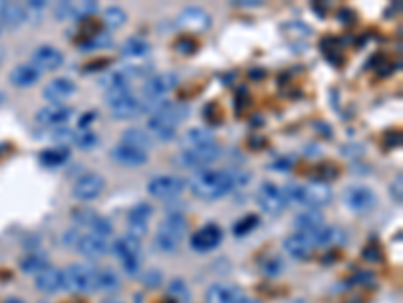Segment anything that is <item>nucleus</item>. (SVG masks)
<instances>
[{"mask_svg": "<svg viewBox=\"0 0 403 303\" xmlns=\"http://www.w3.org/2000/svg\"><path fill=\"white\" fill-rule=\"evenodd\" d=\"M140 279H142L143 285H145V287H149V290H152V287H159V285H161V281H164V279H161V273H159L157 269H149V271H145V273H142Z\"/></svg>", "mask_w": 403, "mask_h": 303, "instance_id": "nucleus-42", "label": "nucleus"}, {"mask_svg": "<svg viewBox=\"0 0 403 303\" xmlns=\"http://www.w3.org/2000/svg\"><path fill=\"white\" fill-rule=\"evenodd\" d=\"M35 287L40 293H47L52 295L57 291L65 290V275H63V269H57V267H45L40 273L35 275Z\"/></svg>", "mask_w": 403, "mask_h": 303, "instance_id": "nucleus-21", "label": "nucleus"}, {"mask_svg": "<svg viewBox=\"0 0 403 303\" xmlns=\"http://www.w3.org/2000/svg\"><path fill=\"white\" fill-rule=\"evenodd\" d=\"M168 293H169V297L178 299V302H180V303H190V302H192V295H190V287L186 285V281H183V279H174V281H169Z\"/></svg>", "mask_w": 403, "mask_h": 303, "instance_id": "nucleus-38", "label": "nucleus"}, {"mask_svg": "<svg viewBox=\"0 0 403 303\" xmlns=\"http://www.w3.org/2000/svg\"><path fill=\"white\" fill-rule=\"evenodd\" d=\"M256 200L261 204V209L266 214H280L288 206V200H286V194L283 188H278L273 182H264L259 188V194H256Z\"/></svg>", "mask_w": 403, "mask_h": 303, "instance_id": "nucleus-10", "label": "nucleus"}, {"mask_svg": "<svg viewBox=\"0 0 403 303\" xmlns=\"http://www.w3.org/2000/svg\"><path fill=\"white\" fill-rule=\"evenodd\" d=\"M152 51V45L142 37H130L121 45V55L127 59H143Z\"/></svg>", "mask_w": 403, "mask_h": 303, "instance_id": "nucleus-32", "label": "nucleus"}, {"mask_svg": "<svg viewBox=\"0 0 403 303\" xmlns=\"http://www.w3.org/2000/svg\"><path fill=\"white\" fill-rule=\"evenodd\" d=\"M4 303H26V302H23V299H18V297H13V299H6Z\"/></svg>", "mask_w": 403, "mask_h": 303, "instance_id": "nucleus-48", "label": "nucleus"}, {"mask_svg": "<svg viewBox=\"0 0 403 303\" xmlns=\"http://www.w3.org/2000/svg\"><path fill=\"white\" fill-rule=\"evenodd\" d=\"M69 158H71V150L65 144H59L42 150L39 154V164L45 168H57V166H63Z\"/></svg>", "mask_w": 403, "mask_h": 303, "instance_id": "nucleus-28", "label": "nucleus"}, {"mask_svg": "<svg viewBox=\"0 0 403 303\" xmlns=\"http://www.w3.org/2000/svg\"><path fill=\"white\" fill-rule=\"evenodd\" d=\"M63 63H65V55L52 45H40L33 53V65L39 71H57L59 67H63Z\"/></svg>", "mask_w": 403, "mask_h": 303, "instance_id": "nucleus-19", "label": "nucleus"}, {"mask_svg": "<svg viewBox=\"0 0 403 303\" xmlns=\"http://www.w3.org/2000/svg\"><path fill=\"white\" fill-rule=\"evenodd\" d=\"M2 4H4V2H0V11H2Z\"/></svg>", "mask_w": 403, "mask_h": 303, "instance_id": "nucleus-50", "label": "nucleus"}, {"mask_svg": "<svg viewBox=\"0 0 403 303\" xmlns=\"http://www.w3.org/2000/svg\"><path fill=\"white\" fill-rule=\"evenodd\" d=\"M42 77V71H39L33 63H21L11 71L8 79L13 83V87L16 89H28V87H35Z\"/></svg>", "mask_w": 403, "mask_h": 303, "instance_id": "nucleus-23", "label": "nucleus"}, {"mask_svg": "<svg viewBox=\"0 0 403 303\" xmlns=\"http://www.w3.org/2000/svg\"><path fill=\"white\" fill-rule=\"evenodd\" d=\"M288 204L295 202L307 209H321L333 200V188L327 182H309V184H288L283 188Z\"/></svg>", "mask_w": 403, "mask_h": 303, "instance_id": "nucleus-4", "label": "nucleus"}, {"mask_svg": "<svg viewBox=\"0 0 403 303\" xmlns=\"http://www.w3.org/2000/svg\"><path fill=\"white\" fill-rule=\"evenodd\" d=\"M242 291L230 283H214L206 291V303H238Z\"/></svg>", "mask_w": 403, "mask_h": 303, "instance_id": "nucleus-26", "label": "nucleus"}, {"mask_svg": "<svg viewBox=\"0 0 403 303\" xmlns=\"http://www.w3.org/2000/svg\"><path fill=\"white\" fill-rule=\"evenodd\" d=\"M0 61H2V55H0Z\"/></svg>", "mask_w": 403, "mask_h": 303, "instance_id": "nucleus-51", "label": "nucleus"}, {"mask_svg": "<svg viewBox=\"0 0 403 303\" xmlns=\"http://www.w3.org/2000/svg\"><path fill=\"white\" fill-rule=\"evenodd\" d=\"M93 119H95V114H85V118L79 119V128H89V123H91Z\"/></svg>", "mask_w": 403, "mask_h": 303, "instance_id": "nucleus-45", "label": "nucleus"}, {"mask_svg": "<svg viewBox=\"0 0 403 303\" xmlns=\"http://www.w3.org/2000/svg\"><path fill=\"white\" fill-rule=\"evenodd\" d=\"M311 237L314 249L325 247V249H339L347 243V235L339 228V226H319L311 233H307Z\"/></svg>", "mask_w": 403, "mask_h": 303, "instance_id": "nucleus-18", "label": "nucleus"}, {"mask_svg": "<svg viewBox=\"0 0 403 303\" xmlns=\"http://www.w3.org/2000/svg\"><path fill=\"white\" fill-rule=\"evenodd\" d=\"M26 9L25 4H18V2H4L2 4V11H0V21L4 27H21L23 23H26Z\"/></svg>", "mask_w": 403, "mask_h": 303, "instance_id": "nucleus-27", "label": "nucleus"}, {"mask_svg": "<svg viewBox=\"0 0 403 303\" xmlns=\"http://www.w3.org/2000/svg\"><path fill=\"white\" fill-rule=\"evenodd\" d=\"M111 250L118 255L121 269L127 273V275H140V269H142V243L140 238L130 237H119L113 245Z\"/></svg>", "mask_w": 403, "mask_h": 303, "instance_id": "nucleus-6", "label": "nucleus"}, {"mask_svg": "<svg viewBox=\"0 0 403 303\" xmlns=\"http://www.w3.org/2000/svg\"><path fill=\"white\" fill-rule=\"evenodd\" d=\"M101 303H121V302H118V299H105V302Z\"/></svg>", "mask_w": 403, "mask_h": 303, "instance_id": "nucleus-49", "label": "nucleus"}, {"mask_svg": "<svg viewBox=\"0 0 403 303\" xmlns=\"http://www.w3.org/2000/svg\"><path fill=\"white\" fill-rule=\"evenodd\" d=\"M285 250L293 257V259H299V261H305L309 259L314 250V245H312L311 237L307 233H295V235H288L283 243Z\"/></svg>", "mask_w": 403, "mask_h": 303, "instance_id": "nucleus-24", "label": "nucleus"}, {"mask_svg": "<svg viewBox=\"0 0 403 303\" xmlns=\"http://www.w3.org/2000/svg\"><path fill=\"white\" fill-rule=\"evenodd\" d=\"M188 233V219L182 212H168L161 223L157 224L154 245L161 253H176L182 245L183 237Z\"/></svg>", "mask_w": 403, "mask_h": 303, "instance_id": "nucleus-3", "label": "nucleus"}, {"mask_svg": "<svg viewBox=\"0 0 403 303\" xmlns=\"http://www.w3.org/2000/svg\"><path fill=\"white\" fill-rule=\"evenodd\" d=\"M188 182L180 178V176H171V174H161L149 180L147 184V192L149 197L157 198V200H174L182 194L186 190Z\"/></svg>", "mask_w": 403, "mask_h": 303, "instance_id": "nucleus-8", "label": "nucleus"}, {"mask_svg": "<svg viewBox=\"0 0 403 303\" xmlns=\"http://www.w3.org/2000/svg\"><path fill=\"white\" fill-rule=\"evenodd\" d=\"M77 92V85L67 77H57L49 81L42 89V97L51 104V106H61L65 99H69L73 93Z\"/></svg>", "mask_w": 403, "mask_h": 303, "instance_id": "nucleus-20", "label": "nucleus"}, {"mask_svg": "<svg viewBox=\"0 0 403 303\" xmlns=\"http://www.w3.org/2000/svg\"><path fill=\"white\" fill-rule=\"evenodd\" d=\"M323 224H325V216L319 211H314V209H309V211L300 212V214L295 216V226L299 228L297 233H311V231L323 226Z\"/></svg>", "mask_w": 403, "mask_h": 303, "instance_id": "nucleus-30", "label": "nucleus"}, {"mask_svg": "<svg viewBox=\"0 0 403 303\" xmlns=\"http://www.w3.org/2000/svg\"><path fill=\"white\" fill-rule=\"evenodd\" d=\"M238 6H261V0H240V2H236Z\"/></svg>", "mask_w": 403, "mask_h": 303, "instance_id": "nucleus-46", "label": "nucleus"}, {"mask_svg": "<svg viewBox=\"0 0 403 303\" xmlns=\"http://www.w3.org/2000/svg\"><path fill=\"white\" fill-rule=\"evenodd\" d=\"M111 158L119 166H125V168H140V166H145L147 164V152H142L137 148H131V145L119 144L111 150Z\"/></svg>", "mask_w": 403, "mask_h": 303, "instance_id": "nucleus-22", "label": "nucleus"}, {"mask_svg": "<svg viewBox=\"0 0 403 303\" xmlns=\"http://www.w3.org/2000/svg\"><path fill=\"white\" fill-rule=\"evenodd\" d=\"M45 267H49V261L42 255H26L25 259L21 261V271L30 273V275H37Z\"/></svg>", "mask_w": 403, "mask_h": 303, "instance_id": "nucleus-37", "label": "nucleus"}, {"mask_svg": "<svg viewBox=\"0 0 403 303\" xmlns=\"http://www.w3.org/2000/svg\"><path fill=\"white\" fill-rule=\"evenodd\" d=\"M154 216V209L147 202H140L127 214V235L135 238H143L149 233V221Z\"/></svg>", "mask_w": 403, "mask_h": 303, "instance_id": "nucleus-16", "label": "nucleus"}, {"mask_svg": "<svg viewBox=\"0 0 403 303\" xmlns=\"http://www.w3.org/2000/svg\"><path fill=\"white\" fill-rule=\"evenodd\" d=\"M109 107H111V114L115 119H131L137 114H142V97L131 93L130 97H125V99H121V101Z\"/></svg>", "mask_w": 403, "mask_h": 303, "instance_id": "nucleus-29", "label": "nucleus"}, {"mask_svg": "<svg viewBox=\"0 0 403 303\" xmlns=\"http://www.w3.org/2000/svg\"><path fill=\"white\" fill-rule=\"evenodd\" d=\"M238 303H261V302H259V299H252V297H244V295H242Z\"/></svg>", "mask_w": 403, "mask_h": 303, "instance_id": "nucleus-47", "label": "nucleus"}, {"mask_svg": "<svg viewBox=\"0 0 403 303\" xmlns=\"http://www.w3.org/2000/svg\"><path fill=\"white\" fill-rule=\"evenodd\" d=\"M73 247L87 259H101L107 253H111V243L109 238L101 237V235H95V233H79Z\"/></svg>", "mask_w": 403, "mask_h": 303, "instance_id": "nucleus-11", "label": "nucleus"}, {"mask_svg": "<svg viewBox=\"0 0 403 303\" xmlns=\"http://www.w3.org/2000/svg\"><path fill=\"white\" fill-rule=\"evenodd\" d=\"M188 114H190V107L186 106V104L169 101L168 106L161 107L159 111L149 116V119H147V130H149L152 136H156L157 140H161V142L174 140L178 126L188 118Z\"/></svg>", "mask_w": 403, "mask_h": 303, "instance_id": "nucleus-2", "label": "nucleus"}, {"mask_svg": "<svg viewBox=\"0 0 403 303\" xmlns=\"http://www.w3.org/2000/svg\"><path fill=\"white\" fill-rule=\"evenodd\" d=\"M222 150L218 142H212V144L206 145H195V148H186L182 150L178 156H176V162L182 166V168H188V170H206V166L212 164L214 160L220 158Z\"/></svg>", "mask_w": 403, "mask_h": 303, "instance_id": "nucleus-7", "label": "nucleus"}, {"mask_svg": "<svg viewBox=\"0 0 403 303\" xmlns=\"http://www.w3.org/2000/svg\"><path fill=\"white\" fill-rule=\"evenodd\" d=\"M176 51L178 53H194L195 51V43L194 40L190 39H180L178 43H176Z\"/></svg>", "mask_w": 403, "mask_h": 303, "instance_id": "nucleus-44", "label": "nucleus"}, {"mask_svg": "<svg viewBox=\"0 0 403 303\" xmlns=\"http://www.w3.org/2000/svg\"><path fill=\"white\" fill-rule=\"evenodd\" d=\"M65 275V290L73 293H93L97 291L99 269L91 263H73L63 269Z\"/></svg>", "mask_w": 403, "mask_h": 303, "instance_id": "nucleus-5", "label": "nucleus"}, {"mask_svg": "<svg viewBox=\"0 0 403 303\" xmlns=\"http://www.w3.org/2000/svg\"><path fill=\"white\" fill-rule=\"evenodd\" d=\"M285 271V261L280 257H268L261 261V273L264 277H278Z\"/></svg>", "mask_w": 403, "mask_h": 303, "instance_id": "nucleus-39", "label": "nucleus"}, {"mask_svg": "<svg viewBox=\"0 0 403 303\" xmlns=\"http://www.w3.org/2000/svg\"><path fill=\"white\" fill-rule=\"evenodd\" d=\"M73 221L77 224H81V226H91L93 221L97 219V212L95 211H89V209H79V211H73Z\"/></svg>", "mask_w": 403, "mask_h": 303, "instance_id": "nucleus-41", "label": "nucleus"}, {"mask_svg": "<svg viewBox=\"0 0 403 303\" xmlns=\"http://www.w3.org/2000/svg\"><path fill=\"white\" fill-rule=\"evenodd\" d=\"M125 23H127V14H125V11H121L119 6H109V9H105L103 13L105 27L115 31V28L123 27Z\"/></svg>", "mask_w": 403, "mask_h": 303, "instance_id": "nucleus-36", "label": "nucleus"}, {"mask_svg": "<svg viewBox=\"0 0 403 303\" xmlns=\"http://www.w3.org/2000/svg\"><path fill=\"white\" fill-rule=\"evenodd\" d=\"M71 118H73V109L65 106H49L37 111V121L40 126H49V128H63Z\"/></svg>", "mask_w": 403, "mask_h": 303, "instance_id": "nucleus-25", "label": "nucleus"}, {"mask_svg": "<svg viewBox=\"0 0 403 303\" xmlns=\"http://www.w3.org/2000/svg\"><path fill=\"white\" fill-rule=\"evenodd\" d=\"M178 75L176 73H156L149 75L145 83H143V97H166L169 92H174L178 87Z\"/></svg>", "mask_w": 403, "mask_h": 303, "instance_id": "nucleus-17", "label": "nucleus"}, {"mask_svg": "<svg viewBox=\"0 0 403 303\" xmlns=\"http://www.w3.org/2000/svg\"><path fill=\"white\" fill-rule=\"evenodd\" d=\"M121 279L113 271V269H99V281H97V291H105V293H113L119 290Z\"/></svg>", "mask_w": 403, "mask_h": 303, "instance_id": "nucleus-34", "label": "nucleus"}, {"mask_svg": "<svg viewBox=\"0 0 403 303\" xmlns=\"http://www.w3.org/2000/svg\"><path fill=\"white\" fill-rule=\"evenodd\" d=\"M81 150H91L97 144V133L93 132L91 128H77L73 130V142Z\"/></svg>", "mask_w": 403, "mask_h": 303, "instance_id": "nucleus-35", "label": "nucleus"}, {"mask_svg": "<svg viewBox=\"0 0 403 303\" xmlns=\"http://www.w3.org/2000/svg\"><path fill=\"white\" fill-rule=\"evenodd\" d=\"M242 178H248L246 174L228 170H200L195 172L194 178L190 180V190L200 200H220L228 192H232L238 184H244Z\"/></svg>", "mask_w": 403, "mask_h": 303, "instance_id": "nucleus-1", "label": "nucleus"}, {"mask_svg": "<svg viewBox=\"0 0 403 303\" xmlns=\"http://www.w3.org/2000/svg\"><path fill=\"white\" fill-rule=\"evenodd\" d=\"M105 190V178L97 172H87L83 176H79L77 182L73 184V197L81 202H89L95 198L101 197Z\"/></svg>", "mask_w": 403, "mask_h": 303, "instance_id": "nucleus-13", "label": "nucleus"}, {"mask_svg": "<svg viewBox=\"0 0 403 303\" xmlns=\"http://www.w3.org/2000/svg\"><path fill=\"white\" fill-rule=\"evenodd\" d=\"M343 204L355 214H367L369 211L375 209L378 204V197L369 186H349L343 192Z\"/></svg>", "mask_w": 403, "mask_h": 303, "instance_id": "nucleus-9", "label": "nucleus"}, {"mask_svg": "<svg viewBox=\"0 0 403 303\" xmlns=\"http://www.w3.org/2000/svg\"><path fill=\"white\" fill-rule=\"evenodd\" d=\"M107 45H111V37L105 35V33H97V35H91V39L87 40L81 49L87 51V49H93V47H107Z\"/></svg>", "mask_w": 403, "mask_h": 303, "instance_id": "nucleus-43", "label": "nucleus"}, {"mask_svg": "<svg viewBox=\"0 0 403 303\" xmlns=\"http://www.w3.org/2000/svg\"><path fill=\"white\" fill-rule=\"evenodd\" d=\"M176 25L182 28L183 33H206L212 25V18L204 9L198 6H188L178 14Z\"/></svg>", "mask_w": 403, "mask_h": 303, "instance_id": "nucleus-14", "label": "nucleus"}, {"mask_svg": "<svg viewBox=\"0 0 403 303\" xmlns=\"http://www.w3.org/2000/svg\"><path fill=\"white\" fill-rule=\"evenodd\" d=\"M224 238V231L218 224H206L200 231H195L192 238H190V247L195 253H210V250L218 249V245Z\"/></svg>", "mask_w": 403, "mask_h": 303, "instance_id": "nucleus-15", "label": "nucleus"}, {"mask_svg": "<svg viewBox=\"0 0 403 303\" xmlns=\"http://www.w3.org/2000/svg\"><path fill=\"white\" fill-rule=\"evenodd\" d=\"M99 11V4L91 0H81V2H61L55 9L57 21H87Z\"/></svg>", "mask_w": 403, "mask_h": 303, "instance_id": "nucleus-12", "label": "nucleus"}, {"mask_svg": "<svg viewBox=\"0 0 403 303\" xmlns=\"http://www.w3.org/2000/svg\"><path fill=\"white\" fill-rule=\"evenodd\" d=\"M121 144L137 148V150H142V152H147V150L154 145V140H152L149 133L143 132L140 128H130V130H125L123 136H121Z\"/></svg>", "mask_w": 403, "mask_h": 303, "instance_id": "nucleus-31", "label": "nucleus"}, {"mask_svg": "<svg viewBox=\"0 0 403 303\" xmlns=\"http://www.w3.org/2000/svg\"><path fill=\"white\" fill-rule=\"evenodd\" d=\"M216 142L214 133L210 132L208 128H192L188 132L183 133L182 138V150L186 148H195V145H206Z\"/></svg>", "mask_w": 403, "mask_h": 303, "instance_id": "nucleus-33", "label": "nucleus"}, {"mask_svg": "<svg viewBox=\"0 0 403 303\" xmlns=\"http://www.w3.org/2000/svg\"><path fill=\"white\" fill-rule=\"evenodd\" d=\"M259 223H261V219H259L256 214H246V216H242V219L234 224L232 231H234L236 237H244L250 231H254V228L259 226Z\"/></svg>", "mask_w": 403, "mask_h": 303, "instance_id": "nucleus-40", "label": "nucleus"}]
</instances>
